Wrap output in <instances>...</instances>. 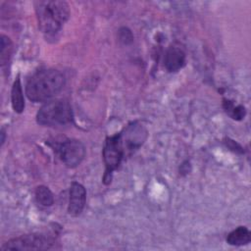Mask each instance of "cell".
<instances>
[{
    "label": "cell",
    "instance_id": "7a4b0ae2",
    "mask_svg": "<svg viewBox=\"0 0 251 251\" xmlns=\"http://www.w3.org/2000/svg\"><path fill=\"white\" fill-rule=\"evenodd\" d=\"M34 7L38 27L47 36H55L70 17V7L66 1H36Z\"/></svg>",
    "mask_w": 251,
    "mask_h": 251
},
{
    "label": "cell",
    "instance_id": "ba28073f",
    "mask_svg": "<svg viewBox=\"0 0 251 251\" xmlns=\"http://www.w3.org/2000/svg\"><path fill=\"white\" fill-rule=\"evenodd\" d=\"M86 201V190L84 186L76 181L71 184L68 213L73 217H77L83 211Z\"/></svg>",
    "mask_w": 251,
    "mask_h": 251
},
{
    "label": "cell",
    "instance_id": "4fadbf2b",
    "mask_svg": "<svg viewBox=\"0 0 251 251\" xmlns=\"http://www.w3.org/2000/svg\"><path fill=\"white\" fill-rule=\"evenodd\" d=\"M13 53V43L11 41V39L4 35L1 34L0 37V62H1V66H5L6 64H8V62L11 59Z\"/></svg>",
    "mask_w": 251,
    "mask_h": 251
},
{
    "label": "cell",
    "instance_id": "30bf717a",
    "mask_svg": "<svg viewBox=\"0 0 251 251\" xmlns=\"http://www.w3.org/2000/svg\"><path fill=\"white\" fill-rule=\"evenodd\" d=\"M251 240V233L245 226H238L227 234L226 242L233 246L246 245Z\"/></svg>",
    "mask_w": 251,
    "mask_h": 251
},
{
    "label": "cell",
    "instance_id": "8992f818",
    "mask_svg": "<svg viewBox=\"0 0 251 251\" xmlns=\"http://www.w3.org/2000/svg\"><path fill=\"white\" fill-rule=\"evenodd\" d=\"M121 134L126 156H130L134 153L147 138L146 128L137 122L129 124L121 131Z\"/></svg>",
    "mask_w": 251,
    "mask_h": 251
},
{
    "label": "cell",
    "instance_id": "5b68a950",
    "mask_svg": "<svg viewBox=\"0 0 251 251\" xmlns=\"http://www.w3.org/2000/svg\"><path fill=\"white\" fill-rule=\"evenodd\" d=\"M53 240L39 233L25 234L8 240L2 250H46L52 248Z\"/></svg>",
    "mask_w": 251,
    "mask_h": 251
},
{
    "label": "cell",
    "instance_id": "8fae6325",
    "mask_svg": "<svg viewBox=\"0 0 251 251\" xmlns=\"http://www.w3.org/2000/svg\"><path fill=\"white\" fill-rule=\"evenodd\" d=\"M11 100H12V107L13 110L21 114L25 110V98H24V93H23V88H22V83L20 76L15 79L12 90H11Z\"/></svg>",
    "mask_w": 251,
    "mask_h": 251
},
{
    "label": "cell",
    "instance_id": "277c9868",
    "mask_svg": "<svg viewBox=\"0 0 251 251\" xmlns=\"http://www.w3.org/2000/svg\"><path fill=\"white\" fill-rule=\"evenodd\" d=\"M126 156V152L121 132L108 136L103 146V160L105 164L103 182L105 184H109L111 182L113 172L119 168Z\"/></svg>",
    "mask_w": 251,
    "mask_h": 251
},
{
    "label": "cell",
    "instance_id": "52a82bcc",
    "mask_svg": "<svg viewBox=\"0 0 251 251\" xmlns=\"http://www.w3.org/2000/svg\"><path fill=\"white\" fill-rule=\"evenodd\" d=\"M60 158L68 168L77 167L85 156L84 145L77 139H68L64 141L59 149Z\"/></svg>",
    "mask_w": 251,
    "mask_h": 251
},
{
    "label": "cell",
    "instance_id": "2e32d148",
    "mask_svg": "<svg viewBox=\"0 0 251 251\" xmlns=\"http://www.w3.org/2000/svg\"><path fill=\"white\" fill-rule=\"evenodd\" d=\"M226 141H227V142H226V145H227L231 150H233V151H238V152H240V153H243L242 148H241L240 145L237 144L235 141L230 140V139H228V138H227Z\"/></svg>",
    "mask_w": 251,
    "mask_h": 251
},
{
    "label": "cell",
    "instance_id": "9c48e42d",
    "mask_svg": "<svg viewBox=\"0 0 251 251\" xmlns=\"http://www.w3.org/2000/svg\"><path fill=\"white\" fill-rule=\"evenodd\" d=\"M164 65L169 72H177L185 65V53L178 47H170L166 52Z\"/></svg>",
    "mask_w": 251,
    "mask_h": 251
},
{
    "label": "cell",
    "instance_id": "7c38bea8",
    "mask_svg": "<svg viewBox=\"0 0 251 251\" xmlns=\"http://www.w3.org/2000/svg\"><path fill=\"white\" fill-rule=\"evenodd\" d=\"M35 200L43 207H50L54 203V196L47 186L39 185L35 189Z\"/></svg>",
    "mask_w": 251,
    "mask_h": 251
},
{
    "label": "cell",
    "instance_id": "e0dca14e",
    "mask_svg": "<svg viewBox=\"0 0 251 251\" xmlns=\"http://www.w3.org/2000/svg\"><path fill=\"white\" fill-rule=\"evenodd\" d=\"M1 135H2V138H1V144H3V143H4V141H5V132H4V130H2Z\"/></svg>",
    "mask_w": 251,
    "mask_h": 251
},
{
    "label": "cell",
    "instance_id": "6da1fadb",
    "mask_svg": "<svg viewBox=\"0 0 251 251\" xmlns=\"http://www.w3.org/2000/svg\"><path fill=\"white\" fill-rule=\"evenodd\" d=\"M65 82V75L57 70L39 71L28 79L25 94L32 102H45L57 95L63 89Z\"/></svg>",
    "mask_w": 251,
    "mask_h": 251
},
{
    "label": "cell",
    "instance_id": "5bb4252c",
    "mask_svg": "<svg viewBox=\"0 0 251 251\" xmlns=\"http://www.w3.org/2000/svg\"><path fill=\"white\" fill-rule=\"evenodd\" d=\"M223 107H224L225 111L226 112V114H228L233 120L240 121L245 117L246 111H245V108L242 105L235 106L233 104V102H231L229 100H226V99H224Z\"/></svg>",
    "mask_w": 251,
    "mask_h": 251
},
{
    "label": "cell",
    "instance_id": "9a60e30c",
    "mask_svg": "<svg viewBox=\"0 0 251 251\" xmlns=\"http://www.w3.org/2000/svg\"><path fill=\"white\" fill-rule=\"evenodd\" d=\"M119 39L124 44H129L133 40V35L127 27H122L119 29Z\"/></svg>",
    "mask_w": 251,
    "mask_h": 251
},
{
    "label": "cell",
    "instance_id": "3957f363",
    "mask_svg": "<svg viewBox=\"0 0 251 251\" xmlns=\"http://www.w3.org/2000/svg\"><path fill=\"white\" fill-rule=\"evenodd\" d=\"M74 113L71 104L65 99H57L44 104L36 114V122L44 126H60L71 124Z\"/></svg>",
    "mask_w": 251,
    "mask_h": 251
}]
</instances>
